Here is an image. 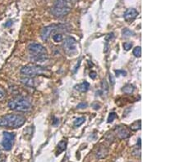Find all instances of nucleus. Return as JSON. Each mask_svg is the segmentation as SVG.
Listing matches in <instances>:
<instances>
[{"label":"nucleus","mask_w":185,"mask_h":162,"mask_svg":"<svg viewBox=\"0 0 185 162\" xmlns=\"http://www.w3.org/2000/svg\"><path fill=\"white\" fill-rule=\"evenodd\" d=\"M5 95H6V92H5V90L3 89V88L0 87V99L3 98V97H5Z\"/></svg>","instance_id":"4be33fe9"},{"label":"nucleus","mask_w":185,"mask_h":162,"mask_svg":"<svg viewBox=\"0 0 185 162\" xmlns=\"http://www.w3.org/2000/svg\"><path fill=\"white\" fill-rule=\"evenodd\" d=\"M116 118H117V115H116V113H115V112H111L108 117V123L113 122Z\"/></svg>","instance_id":"aec40b11"},{"label":"nucleus","mask_w":185,"mask_h":162,"mask_svg":"<svg viewBox=\"0 0 185 162\" xmlns=\"http://www.w3.org/2000/svg\"><path fill=\"white\" fill-rule=\"evenodd\" d=\"M66 147H67V142L63 140V141L60 142L59 143V145H58V152H57V155H59L62 152H64V150H66Z\"/></svg>","instance_id":"ddd939ff"},{"label":"nucleus","mask_w":185,"mask_h":162,"mask_svg":"<svg viewBox=\"0 0 185 162\" xmlns=\"http://www.w3.org/2000/svg\"><path fill=\"white\" fill-rule=\"evenodd\" d=\"M134 89H135V88H134L133 85L128 84H126L125 86L122 88V91H123L124 93H126V94H132L134 92Z\"/></svg>","instance_id":"f8f14e48"},{"label":"nucleus","mask_w":185,"mask_h":162,"mask_svg":"<svg viewBox=\"0 0 185 162\" xmlns=\"http://www.w3.org/2000/svg\"><path fill=\"white\" fill-rule=\"evenodd\" d=\"M122 34H123V37L128 38V37H130V36L134 35V32L132 31L131 29H128V28H126V29H123V31H122Z\"/></svg>","instance_id":"2eb2a0df"},{"label":"nucleus","mask_w":185,"mask_h":162,"mask_svg":"<svg viewBox=\"0 0 185 162\" xmlns=\"http://www.w3.org/2000/svg\"><path fill=\"white\" fill-rule=\"evenodd\" d=\"M123 49H125L126 51H128L132 47V43L125 42L124 44H123Z\"/></svg>","instance_id":"412c9836"},{"label":"nucleus","mask_w":185,"mask_h":162,"mask_svg":"<svg viewBox=\"0 0 185 162\" xmlns=\"http://www.w3.org/2000/svg\"><path fill=\"white\" fill-rule=\"evenodd\" d=\"M53 39L56 43L61 42L62 40H63V35L60 33H56V34H54L53 35Z\"/></svg>","instance_id":"f3484780"},{"label":"nucleus","mask_w":185,"mask_h":162,"mask_svg":"<svg viewBox=\"0 0 185 162\" xmlns=\"http://www.w3.org/2000/svg\"><path fill=\"white\" fill-rule=\"evenodd\" d=\"M11 24H12V21H8V23L7 24V25H6V26H9V25H10Z\"/></svg>","instance_id":"393cba45"},{"label":"nucleus","mask_w":185,"mask_h":162,"mask_svg":"<svg viewBox=\"0 0 185 162\" xmlns=\"http://www.w3.org/2000/svg\"><path fill=\"white\" fill-rule=\"evenodd\" d=\"M86 119L84 117H79V118H77L76 120H74V122H73V124H74V126L76 127H79L81 126V124H83V123L85 122Z\"/></svg>","instance_id":"dca6fc26"},{"label":"nucleus","mask_w":185,"mask_h":162,"mask_svg":"<svg viewBox=\"0 0 185 162\" xmlns=\"http://www.w3.org/2000/svg\"><path fill=\"white\" fill-rule=\"evenodd\" d=\"M63 47H64V52L68 56H72L77 52V41L72 37H68L64 41Z\"/></svg>","instance_id":"0eeeda50"},{"label":"nucleus","mask_w":185,"mask_h":162,"mask_svg":"<svg viewBox=\"0 0 185 162\" xmlns=\"http://www.w3.org/2000/svg\"><path fill=\"white\" fill-rule=\"evenodd\" d=\"M132 53H133V55L135 57H140L141 55H142V49H141V47H136V48L133 49Z\"/></svg>","instance_id":"a211bd4d"},{"label":"nucleus","mask_w":185,"mask_h":162,"mask_svg":"<svg viewBox=\"0 0 185 162\" xmlns=\"http://www.w3.org/2000/svg\"><path fill=\"white\" fill-rule=\"evenodd\" d=\"M116 131H117V134L119 138L125 139L129 137L130 133L128 128H126V126H122V125L117 126L116 127Z\"/></svg>","instance_id":"9d476101"},{"label":"nucleus","mask_w":185,"mask_h":162,"mask_svg":"<svg viewBox=\"0 0 185 162\" xmlns=\"http://www.w3.org/2000/svg\"><path fill=\"white\" fill-rule=\"evenodd\" d=\"M64 29H66V25H61V24H59V25L53 24V25H48V26L42 29V31H41V39L45 41V40H47L50 37L52 34L55 33V32H59V30H64Z\"/></svg>","instance_id":"423d86ee"},{"label":"nucleus","mask_w":185,"mask_h":162,"mask_svg":"<svg viewBox=\"0 0 185 162\" xmlns=\"http://www.w3.org/2000/svg\"><path fill=\"white\" fill-rule=\"evenodd\" d=\"M8 107L16 112H26L31 109V103L25 97H16L9 102Z\"/></svg>","instance_id":"20e7f679"},{"label":"nucleus","mask_w":185,"mask_h":162,"mask_svg":"<svg viewBox=\"0 0 185 162\" xmlns=\"http://www.w3.org/2000/svg\"><path fill=\"white\" fill-rule=\"evenodd\" d=\"M141 120H137L135 122L132 123L131 125H130V128L133 131H137L139 130L141 128V126H142V124H141Z\"/></svg>","instance_id":"4468645a"},{"label":"nucleus","mask_w":185,"mask_h":162,"mask_svg":"<svg viewBox=\"0 0 185 162\" xmlns=\"http://www.w3.org/2000/svg\"><path fill=\"white\" fill-rule=\"evenodd\" d=\"M0 162H5V160L3 158H2V159H0Z\"/></svg>","instance_id":"a878e982"},{"label":"nucleus","mask_w":185,"mask_h":162,"mask_svg":"<svg viewBox=\"0 0 185 162\" xmlns=\"http://www.w3.org/2000/svg\"><path fill=\"white\" fill-rule=\"evenodd\" d=\"M138 14V12L136 9L130 8L126 11L124 15H123V17H124V20L127 22H132V21H134L137 17Z\"/></svg>","instance_id":"1a4fd4ad"},{"label":"nucleus","mask_w":185,"mask_h":162,"mask_svg":"<svg viewBox=\"0 0 185 162\" xmlns=\"http://www.w3.org/2000/svg\"><path fill=\"white\" fill-rule=\"evenodd\" d=\"M28 50L30 53L31 60L35 62H44L48 58L47 51L41 44L33 43L28 46Z\"/></svg>","instance_id":"7ed1b4c3"},{"label":"nucleus","mask_w":185,"mask_h":162,"mask_svg":"<svg viewBox=\"0 0 185 162\" xmlns=\"http://www.w3.org/2000/svg\"><path fill=\"white\" fill-rule=\"evenodd\" d=\"M90 77L92 79H96V71H92L91 73H90Z\"/></svg>","instance_id":"b1692460"},{"label":"nucleus","mask_w":185,"mask_h":162,"mask_svg":"<svg viewBox=\"0 0 185 162\" xmlns=\"http://www.w3.org/2000/svg\"><path fill=\"white\" fill-rule=\"evenodd\" d=\"M26 122V118L21 115L8 114L0 118V127L17 128L22 126Z\"/></svg>","instance_id":"f03ea898"},{"label":"nucleus","mask_w":185,"mask_h":162,"mask_svg":"<svg viewBox=\"0 0 185 162\" xmlns=\"http://www.w3.org/2000/svg\"><path fill=\"white\" fill-rule=\"evenodd\" d=\"M0 154H1V152H0Z\"/></svg>","instance_id":"bb28decb"},{"label":"nucleus","mask_w":185,"mask_h":162,"mask_svg":"<svg viewBox=\"0 0 185 162\" xmlns=\"http://www.w3.org/2000/svg\"><path fill=\"white\" fill-rule=\"evenodd\" d=\"M87 107V104L85 102H81L80 103V104H78L77 105V108H80V109H82V108H86Z\"/></svg>","instance_id":"5701e85b"},{"label":"nucleus","mask_w":185,"mask_h":162,"mask_svg":"<svg viewBox=\"0 0 185 162\" xmlns=\"http://www.w3.org/2000/svg\"><path fill=\"white\" fill-rule=\"evenodd\" d=\"M14 138H15V135L13 134V133L3 132L2 145L6 151H10L12 149Z\"/></svg>","instance_id":"6e6552de"},{"label":"nucleus","mask_w":185,"mask_h":162,"mask_svg":"<svg viewBox=\"0 0 185 162\" xmlns=\"http://www.w3.org/2000/svg\"><path fill=\"white\" fill-rule=\"evenodd\" d=\"M21 73L24 76H28V77H32V76H45V75H49L50 72L45 68L36 65H28L21 69Z\"/></svg>","instance_id":"39448f33"},{"label":"nucleus","mask_w":185,"mask_h":162,"mask_svg":"<svg viewBox=\"0 0 185 162\" xmlns=\"http://www.w3.org/2000/svg\"><path fill=\"white\" fill-rule=\"evenodd\" d=\"M90 88V84L88 82H82L81 84H80L78 86H77V89L81 93H85L87 91H88Z\"/></svg>","instance_id":"9b49d317"},{"label":"nucleus","mask_w":185,"mask_h":162,"mask_svg":"<svg viewBox=\"0 0 185 162\" xmlns=\"http://www.w3.org/2000/svg\"><path fill=\"white\" fill-rule=\"evenodd\" d=\"M76 0H56L52 7L51 13L55 17L61 18L70 13Z\"/></svg>","instance_id":"f257e3e1"},{"label":"nucleus","mask_w":185,"mask_h":162,"mask_svg":"<svg viewBox=\"0 0 185 162\" xmlns=\"http://www.w3.org/2000/svg\"><path fill=\"white\" fill-rule=\"evenodd\" d=\"M21 82L26 84V85H29V86H33L34 85L33 80H31V79H21Z\"/></svg>","instance_id":"6ab92c4d"}]
</instances>
